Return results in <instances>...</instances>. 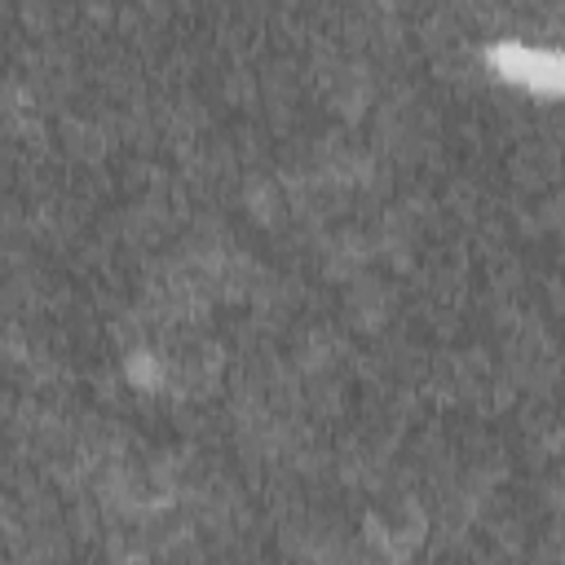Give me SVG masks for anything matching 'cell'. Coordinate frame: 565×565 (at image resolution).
<instances>
[{
    "mask_svg": "<svg viewBox=\"0 0 565 565\" xmlns=\"http://www.w3.org/2000/svg\"><path fill=\"white\" fill-rule=\"evenodd\" d=\"M490 66L512 79V84H525L534 93H565V53L556 49H534V44H494L490 49Z\"/></svg>",
    "mask_w": 565,
    "mask_h": 565,
    "instance_id": "obj_1",
    "label": "cell"
}]
</instances>
